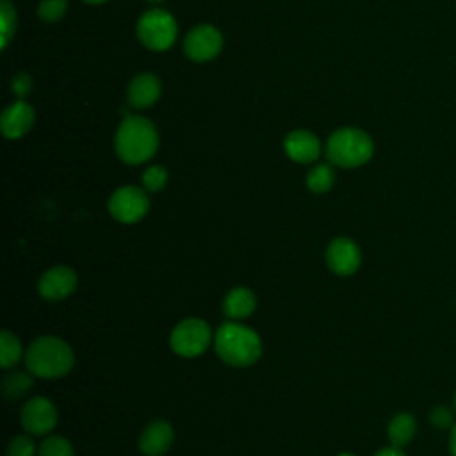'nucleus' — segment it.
<instances>
[{"label":"nucleus","mask_w":456,"mask_h":456,"mask_svg":"<svg viewBox=\"0 0 456 456\" xmlns=\"http://www.w3.org/2000/svg\"><path fill=\"white\" fill-rule=\"evenodd\" d=\"M166 182H167V171L162 166H151L142 175V185L146 191H151V192L164 189Z\"/></svg>","instance_id":"4be33fe9"},{"label":"nucleus","mask_w":456,"mask_h":456,"mask_svg":"<svg viewBox=\"0 0 456 456\" xmlns=\"http://www.w3.org/2000/svg\"><path fill=\"white\" fill-rule=\"evenodd\" d=\"M374 151L372 139L360 128H340L328 139L326 157L338 167H358L365 164Z\"/></svg>","instance_id":"20e7f679"},{"label":"nucleus","mask_w":456,"mask_h":456,"mask_svg":"<svg viewBox=\"0 0 456 456\" xmlns=\"http://www.w3.org/2000/svg\"><path fill=\"white\" fill-rule=\"evenodd\" d=\"M417 431V422L410 413H397L388 424V438L394 447H404L411 442Z\"/></svg>","instance_id":"f3484780"},{"label":"nucleus","mask_w":456,"mask_h":456,"mask_svg":"<svg viewBox=\"0 0 456 456\" xmlns=\"http://www.w3.org/2000/svg\"><path fill=\"white\" fill-rule=\"evenodd\" d=\"M285 151L292 160L299 164H308L319 157L321 142L308 130H294L285 139Z\"/></svg>","instance_id":"4468645a"},{"label":"nucleus","mask_w":456,"mask_h":456,"mask_svg":"<svg viewBox=\"0 0 456 456\" xmlns=\"http://www.w3.org/2000/svg\"><path fill=\"white\" fill-rule=\"evenodd\" d=\"M34 442L25 435L14 436L7 445V456H34Z\"/></svg>","instance_id":"393cba45"},{"label":"nucleus","mask_w":456,"mask_h":456,"mask_svg":"<svg viewBox=\"0 0 456 456\" xmlns=\"http://www.w3.org/2000/svg\"><path fill=\"white\" fill-rule=\"evenodd\" d=\"M223 46V36L219 34L217 28L210 25H198L194 27L183 43L185 53L192 61H208L216 57L221 52Z\"/></svg>","instance_id":"9d476101"},{"label":"nucleus","mask_w":456,"mask_h":456,"mask_svg":"<svg viewBox=\"0 0 456 456\" xmlns=\"http://www.w3.org/2000/svg\"><path fill=\"white\" fill-rule=\"evenodd\" d=\"M255 306H256V297L246 287L232 289L223 301V310L230 319H244L253 314Z\"/></svg>","instance_id":"dca6fc26"},{"label":"nucleus","mask_w":456,"mask_h":456,"mask_svg":"<svg viewBox=\"0 0 456 456\" xmlns=\"http://www.w3.org/2000/svg\"><path fill=\"white\" fill-rule=\"evenodd\" d=\"M362 262V253L356 242H353L347 237H337L331 240V244L326 249V264L328 267L340 274V276H349L356 273Z\"/></svg>","instance_id":"9b49d317"},{"label":"nucleus","mask_w":456,"mask_h":456,"mask_svg":"<svg viewBox=\"0 0 456 456\" xmlns=\"http://www.w3.org/2000/svg\"><path fill=\"white\" fill-rule=\"evenodd\" d=\"M159 135L153 123L141 116H128L116 134V151L128 164H141L153 157Z\"/></svg>","instance_id":"7ed1b4c3"},{"label":"nucleus","mask_w":456,"mask_h":456,"mask_svg":"<svg viewBox=\"0 0 456 456\" xmlns=\"http://www.w3.org/2000/svg\"><path fill=\"white\" fill-rule=\"evenodd\" d=\"M25 363L34 376L48 379L61 378L73 367V351L62 338L45 335L28 346Z\"/></svg>","instance_id":"f03ea898"},{"label":"nucleus","mask_w":456,"mask_h":456,"mask_svg":"<svg viewBox=\"0 0 456 456\" xmlns=\"http://www.w3.org/2000/svg\"><path fill=\"white\" fill-rule=\"evenodd\" d=\"M34 123V110L25 102H16L11 107H7L2 114L0 125L2 134L9 139H18L25 135Z\"/></svg>","instance_id":"ddd939ff"},{"label":"nucleus","mask_w":456,"mask_h":456,"mask_svg":"<svg viewBox=\"0 0 456 456\" xmlns=\"http://www.w3.org/2000/svg\"><path fill=\"white\" fill-rule=\"evenodd\" d=\"M335 182V171L331 166L328 164H319L315 166L314 169L308 171V176H306V185L312 192H326L331 189Z\"/></svg>","instance_id":"6ab92c4d"},{"label":"nucleus","mask_w":456,"mask_h":456,"mask_svg":"<svg viewBox=\"0 0 456 456\" xmlns=\"http://www.w3.org/2000/svg\"><path fill=\"white\" fill-rule=\"evenodd\" d=\"M137 36L141 43L151 50H166L176 39V23L164 9H151L144 12L137 23Z\"/></svg>","instance_id":"39448f33"},{"label":"nucleus","mask_w":456,"mask_h":456,"mask_svg":"<svg viewBox=\"0 0 456 456\" xmlns=\"http://www.w3.org/2000/svg\"><path fill=\"white\" fill-rule=\"evenodd\" d=\"M30 387H32V378L28 374H23V372L9 374L2 381V390H4V395L7 399H16V397L23 395Z\"/></svg>","instance_id":"aec40b11"},{"label":"nucleus","mask_w":456,"mask_h":456,"mask_svg":"<svg viewBox=\"0 0 456 456\" xmlns=\"http://www.w3.org/2000/svg\"><path fill=\"white\" fill-rule=\"evenodd\" d=\"M454 406H456V394H454Z\"/></svg>","instance_id":"473e14b6"},{"label":"nucleus","mask_w":456,"mask_h":456,"mask_svg":"<svg viewBox=\"0 0 456 456\" xmlns=\"http://www.w3.org/2000/svg\"><path fill=\"white\" fill-rule=\"evenodd\" d=\"M160 94V80L151 73L137 75L128 86V103L135 109L150 107Z\"/></svg>","instance_id":"2eb2a0df"},{"label":"nucleus","mask_w":456,"mask_h":456,"mask_svg":"<svg viewBox=\"0 0 456 456\" xmlns=\"http://www.w3.org/2000/svg\"><path fill=\"white\" fill-rule=\"evenodd\" d=\"M338 456H354V454H351V452H342V454H338Z\"/></svg>","instance_id":"7c9ffc66"},{"label":"nucleus","mask_w":456,"mask_h":456,"mask_svg":"<svg viewBox=\"0 0 456 456\" xmlns=\"http://www.w3.org/2000/svg\"><path fill=\"white\" fill-rule=\"evenodd\" d=\"M449 449H451V456H456V424L452 426L451 431V440H449Z\"/></svg>","instance_id":"c85d7f7f"},{"label":"nucleus","mask_w":456,"mask_h":456,"mask_svg":"<svg viewBox=\"0 0 456 456\" xmlns=\"http://www.w3.org/2000/svg\"><path fill=\"white\" fill-rule=\"evenodd\" d=\"M30 77L25 75V73H20L14 77L12 80V91L18 94V96H25L28 91H30Z\"/></svg>","instance_id":"bb28decb"},{"label":"nucleus","mask_w":456,"mask_h":456,"mask_svg":"<svg viewBox=\"0 0 456 456\" xmlns=\"http://www.w3.org/2000/svg\"><path fill=\"white\" fill-rule=\"evenodd\" d=\"M374 456H406L399 447H387V449H381V451H378Z\"/></svg>","instance_id":"cd10ccee"},{"label":"nucleus","mask_w":456,"mask_h":456,"mask_svg":"<svg viewBox=\"0 0 456 456\" xmlns=\"http://www.w3.org/2000/svg\"><path fill=\"white\" fill-rule=\"evenodd\" d=\"M148 2H162V0H148Z\"/></svg>","instance_id":"2f4dec72"},{"label":"nucleus","mask_w":456,"mask_h":456,"mask_svg":"<svg viewBox=\"0 0 456 456\" xmlns=\"http://www.w3.org/2000/svg\"><path fill=\"white\" fill-rule=\"evenodd\" d=\"M77 289V274L68 265H53L45 271L37 281L41 297L48 301H61Z\"/></svg>","instance_id":"1a4fd4ad"},{"label":"nucleus","mask_w":456,"mask_h":456,"mask_svg":"<svg viewBox=\"0 0 456 456\" xmlns=\"http://www.w3.org/2000/svg\"><path fill=\"white\" fill-rule=\"evenodd\" d=\"M0 16H2V46H5L9 37L14 34V27H16V12L9 0H2Z\"/></svg>","instance_id":"b1692460"},{"label":"nucleus","mask_w":456,"mask_h":456,"mask_svg":"<svg viewBox=\"0 0 456 456\" xmlns=\"http://www.w3.org/2000/svg\"><path fill=\"white\" fill-rule=\"evenodd\" d=\"M173 444V428L166 420H151L139 436V449L144 456H162Z\"/></svg>","instance_id":"f8f14e48"},{"label":"nucleus","mask_w":456,"mask_h":456,"mask_svg":"<svg viewBox=\"0 0 456 456\" xmlns=\"http://www.w3.org/2000/svg\"><path fill=\"white\" fill-rule=\"evenodd\" d=\"M39 456H75L71 444L57 435L46 436L39 445Z\"/></svg>","instance_id":"412c9836"},{"label":"nucleus","mask_w":456,"mask_h":456,"mask_svg":"<svg viewBox=\"0 0 456 456\" xmlns=\"http://www.w3.org/2000/svg\"><path fill=\"white\" fill-rule=\"evenodd\" d=\"M212 331L208 324L201 319L180 321L171 333V347L176 354L185 358H194L210 346Z\"/></svg>","instance_id":"423d86ee"},{"label":"nucleus","mask_w":456,"mask_h":456,"mask_svg":"<svg viewBox=\"0 0 456 456\" xmlns=\"http://www.w3.org/2000/svg\"><path fill=\"white\" fill-rule=\"evenodd\" d=\"M66 7H68L66 0H43L39 4L37 14L45 21H57V20H61L64 16Z\"/></svg>","instance_id":"5701e85b"},{"label":"nucleus","mask_w":456,"mask_h":456,"mask_svg":"<svg viewBox=\"0 0 456 456\" xmlns=\"http://www.w3.org/2000/svg\"><path fill=\"white\" fill-rule=\"evenodd\" d=\"M150 208V200L146 192L134 185H125L118 189L109 200V210L116 221L135 223L146 216Z\"/></svg>","instance_id":"0eeeda50"},{"label":"nucleus","mask_w":456,"mask_h":456,"mask_svg":"<svg viewBox=\"0 0 456 456\" xmlns=\"http://www.w3.org/2000/svg\"><path fill=\"white\" fill-rule=\"evenodd\" d=\"M216 353L219 358L233 367H248L260 358V337L248 326L237 322H224L216 333Z\"/></svg>","instance_id":"f257e3e1"},{"label":"nucleus","mask_w":456,"mask_h":456,"mask_svg":"<svg viewBox=\"0 0 456 456\" xmlns=\"http://www.w3.org/2000/svg\"><path fill=\"white\" fill-rule=\"evenodd\" d=\"M84 2H89V4H100V2H105V0H84Z\"/></svg>","instance_id":"c756f323"},{"label":"nucleus","mask_w":456,"mask_h":456,"mask_svg":"<svg viewBox=\"0 0 456 456\" xmlns=\"http://www.w3.org/2000/svg\"><path fill=\"white\" fill-rule=\"evenodd\" d=\"M57 424V410L46 397H32L21 410V426L30 435H46Z\"/></svg>","instance_id":"6e6552de"},{"label":"nucleus","mask_w":456,"mask_h":456,"mask_svg":"<svg viewBox=\"0 0 456 456\" xmlns=\"http://www.w3.org/2000/svg\"><path fill=\"white\" fill-rule=\"evenodd\" d=\"M429 420H431V424L433 426H436V428H449L451 424H452V413H451V410L447 408V406H436L433 411H431V415H429Z\"/></svg>","instance_id":"a878e982"},{"label":"nucleus","mask_w":456,"mask_h":456,"mask_svg":"<svg viewBox=\"0 0 456 456\" xmlns=\"http://www.w3.org/2000/svg\"><path fill=\"white\" fill-rule=\"evenodd\" d=\"M21 353L23 349L16 335L11 331H2L0 333V365L4 369L12 367L21 358Z\"/></svg>","instance_id":"a211bd4d"}]
</instances>
